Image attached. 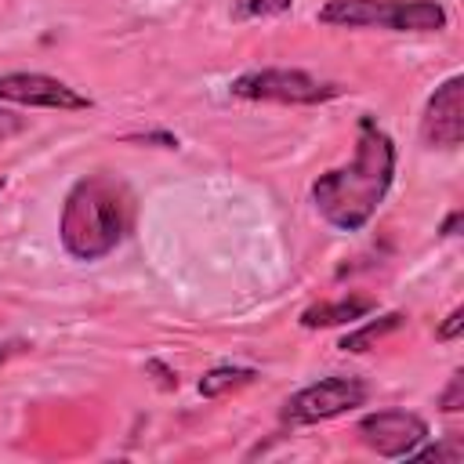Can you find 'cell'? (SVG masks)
Returning <instances> with one entry per match:
<instances>
[{"instance_id":"cell-12","label":"cell","mask_w":464,"mask_h":464,"mask_svg":"<svg viewBox=\"0 0 464 464\" xmlns=\"http://www.w3.org/2000/svg\"><path fill=\"white\" fill-rule=\"evenodd\" d=\"M290 7L294 0H236V18H276Z\"/></svg>"},{"instance_id":"cell-6","label":"cell","mask_w":464,"mask_h":464,"mask_svg":"<svg viewBox=\"0 0 464 464\" xmlns=\"http://www.w3.org/2000/svg\"><path fill=\"white\" fill-rule=\"evenodd\" d=\"M355 435L366 450H373L377 457H388V460H402L410 457L417 446L428 442L431 428L420 413H410V410H373L366 417H359L355 424Z\"/></svg>"},{"instance_id":"cell-3","label":"cell","mask_w":464,"mask_h":464,"mask_svg":"<svg viewBox=\"0 0 464 464\" xmlns=\"http://www.w3.org/2000/svg\"><path fill=\"white\" fill-rule=\"evenodd\" d=\"M330 29H384V33H442L450 14L439 0H326L315 11Z\"/></svg>"},{"instance_id":"cell-16","label":"cell","mask_w":464,"mask_h":464,"mask_svg":"<svg viewBox=\"0 0 464 464\" xmlns=\"http://www.w3.org/2000/svg\"><path fill=\"white\" fill-rule=\"evenodd\" d=\"M410 457H435V460H457V457H460V450H457V446H428V450H420V446H417V450H413Z\"/></svg>"},{"instance_id":"cell-2","label":"cell","mask_w":464,"mask_h":464,"mask_svg":"<svg viewBox=\"0 0 464 464\" xmlns=\"http://www.w3.org/2000/svg\"><path fill=\"white\" fill-rule=\"evenodd\" d=\"M134 199L130 188L112 174H83L72 181L58 218L62 250L72 261H102L109 257L123 236L130 232Z\"/></svg>"},{"instance_id":"cell-15","label":"cell","mask_w":464,"mask_h":464,"mask_svg":"<svg viewBox=\"0 0 464 464\" xmlns=\"http://www.w3.org/2000/svg\"><path fill=\"white\" fill-rule=\"evenodd\" d=\"M22 130H25V116H18V112H7V109H0V141L14 138V134H22Z\"/></svg>"},{"instance_id":"cell-13","label":"cell","mask_w":464,"mask_h":464,"mask_svg":"<svg viewBox=\"0 0 464 464\" xmlns=\"http://www.w3.org/2000/svg\"><path fill=\"white\" fill-rule=\"evenodd\" d=\"M460 406H464V373L453 370V373H450V384H446L442 395H439V410H442V413H457Z\"/></svg>"},{"instance_id":"cell-20","label":"cell","mask_w":464,"mask_h":464,"mask_svg":"<svg viewBox=\"0 0 464 464\" xmlns=\"http://www.w3.org/2000/svg\"><path fill=\"white\" fill-rule=\"evenodd\" d=\"M4 185H7V181H4V178H0V192H4Z\"/></svg>"},{"instance_id":"cell-5","label":"cell","mask_w":464,"mask_h":464,"mask_svg":"<svg viewBox=\"0 0 464 464\" xmlns=\"http://www.w3.org/2000/svg\"><path fill=\"white\" fill-rule=\"evenodd\" d=\"M366 399H370L366 381L334 373V377H323V381H312V384L297 388V392L283 402L279 420L290 424V428H301V424H323V420H334V417H341V413L362 406Z\"/></svg>"},{"instance_id":"cell-8","label":"cell","mask_w":464,"mask_h":464,"mask_svg":"<svg viewBox=\"0 0 464 464\" xmlns=\"http://www.w3.org/2000/svg\"><path fill=\"white\" fill-rule=\"evenodd\" d=\"M420 141L428 149H457L464 141V76H446L420 112Z\"/></svg>"},{"instance_id":"cell-17","label":"cell","mask_w":464,"mask_h":464,"mask_svg":"<svg viewBox=\"0 0 464 464\" xmlns=\"http://www.w3.org/2000/svg\"><path fill=\"white\" fill-rule=\"evenodd\" d=\"M149 370H152V373H160V384H163V388H178V373H170L163 362H156V359H152V362H149Z\"/></svg>"},{"instance_id":"cell-10","label":"cell","mask_w":464,"mask_h":464,"mask_svg":"<svg viewBox=\"0 0 464 464\" xmlns=\"http://www.w3.org/2000/svg\"><path fill=\"white\" fill-rule=\"evenodd\" d=\"M402 323H406L402 312H384V315H377V319H370V323L348 330V334L337 341V348H341V352H370L377 341H384L388 334H395Z\"/></svg>"},{"instance_id":"cell-18","label":"cell","mask_w":464,"mask_h":464,"mask_svg":"<svg viewBox=\"0 0 464 464\" xmlns=\"http://www.w3.org/2000/svg\"><path fill=\"white\" fill-rule=\"evenodd\" d=\"M457 225H460V210H450V214H446V221H442V228H439V232H442V236H446V239H450V236H457Z\"/></svg>"},{"instance_id":"cell-11","label":"cell","mask_w":464,"mask_h":464,"mask_svg":"<svg viewBox=\"0 0 464 464\" xmlns=\"http://www.w3.org/2000/svg\"><path fill=\"white\" fill-rule=\"evenodd\" d=\"M254 381H257V370H250V366H214V370H207V373L199 377V395L218 399V395H225V392L246 388V384H254Z\"/></svg>"},{"instance_id":"cell-7","label":"cell","mask_w":464,"mask_h":464,"mask_svg":"<svg viewBox=\"0 0 464 464\" xmlns=\"http://www.w3.org/2000/svg\"><path fill=\"white\" fill-rule=\"evenodd\" d=\"M0 102L25 105V109H58V112H83L94 105L87 94H80L65 80L47 72H29V69L0 72Z\"/></svg>"},{"instance_id":"cell-14","label":"cell","mask_w":464,"mask_h":464,"mask_svg":"<svg viewBox=\"0 0 464 464\" xmlns=\"http://www.w3.org/2000/svg\"><path fill=\"white\" fill-rule=\"evenodd\" d=\"M460 323H464V308L457 304V308H453V312L442 319V326L435 330V337H439V341H446V344H453V341L460 337Z\"/></svg>"},{"instance_id":"cell-19","label":"cell","mask_w":464,"mask_h":464,"mask_svg":"<svg viewBox=\"0 0 464 464\" xmlns=\"http://www.w3.org/2000/svg\"><path fill=\"white\" fill-rule=\"evenodd\" d=\"M22 348H25V344H22V341H0V362H7V359H11V355H18V352H22Z\"/></svg>"},{"instance_id":"cell-4","label":"cell","mask_w":464,"mask_h":464,"mask_svg":"<svg viewBox=\"0 0 464 464\" xmlns=\"http://www.w3.org/2000/svg\"><path fill=\"white\" fill-rule=\"evenodd\" d=\"M341 83L319 80L304 69H286V65H268V69H246L228 83L232 98L243 102H268V105H323L341 98Z\"/></svg>"},{"instance_id":"cell-1","label":"cell","mask_w":464,"mask_h":464,"mask_svg":"<svg viewBox=\"0 0 464 464\" xmlns=\"http://www.w3.org/2000/svg\"><path fill=\"white\" fill-rule=\"evenodd\" d=\"M395 167H399L395 138L370 112H362L355 123L352 160L323 170L308 188L315 214L337 232H362L381 210L384 196L392 192Z\"/></svg>"},{"instance_id":"cell-9","label":"cell","mask_w":464,"mask_h":464,"mask_svg":"<svg viewBox=\"0 0 464 464\" xmlns=\"http://www.w3.org/2000/svg\"><path fill=\"white\" fill-rule=\"evenodd\" d=\"M377 312V301L366 297V294H348V297H337V301H319V304H308L301 312V326L304 330H326V326H344V323H355L362 315Z\"/></svg>"}]
</instances>
